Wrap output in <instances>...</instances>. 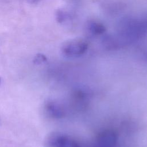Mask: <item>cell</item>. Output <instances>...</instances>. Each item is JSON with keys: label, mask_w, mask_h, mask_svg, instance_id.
I'll return each mask as SVG.
<instances>
[{"label": "cell", "mask_w": 147, "mask_h": 147, "mask_svg": "<svg viewBox=\"0 0 147 147\" xmlns=\"http://www.w3.org/2000/svg\"><path fill=\"white\" fill-rule=\"evenodd\" d=\"M56 19L60 24H64L71 19V15L65 10L58 9L56 12Z\"/></svg>", "instance_id": "obj_5"}, {"label": "cell", "mask_w": 147, "mask_h": 147, "mask_svg": "<svg viewBox=\"0 0 147 147\" xmlns=\"http://www.w3.org/2000/svg\"><path fill=\"white\" fill-rule=\"evenodd\" d=\"M88 44L82 38H74L65 41L60 50L62 55L68 58L78 57L84 55L87 51Z\"/></svg>", "instance_id": "obj_1"}, {"label": "cell", "mask_w": 147, "mask_h": 147, "mask_svg": "<svg viewBox=\"0 0 147 147\" xmlns=\"http://www.w3.org/2000/svg\"><path fill=\"white\" fill-rule=\"evenodd\" d=\"M28 1L31 3H36V2H37L38 1H39L40 0H28Z\"/></svg>", "instance_id": "obj_7"}, {"label": "cell", "mask_w": 147, "mask_h": 147, "mask_svg": "<svg viewBox=\"0 0 147 147\" xmlns=\"http://www.w3.org/2000/svg\"><path fill=\"white\" fill-rule=\"evenodd\" d=\"M45 111L51 117L53 118H60L64 116L65 110L59 103L51 100L45 105Z\"/></svg>", "instance_id": "obj_4"}, {"label": "cell", "mask_w": 147, "mask_h": 147, "mask_svg": "<svg viewBox=\"0 0 147 147\" xmlns=\"http://www.w3.org/2000/svg\"><path fill=\"white\" fill-rule=\"evenodd\" d=\"M0 83H1V78H0Z\"/></svg>", "instance_id": "obj_9"}, {"label": "cell", "mask_w": 147, "mask_h": 147, "mask_svg": "<svg viewBox=\"0 0 147 147\" xmlns=\"http://www.w3.org/2000/svg\"><path fill=\"white\" fill-rule=\"evenodd\" d=\"M66 1H72V0H66Z\"/></svg>", "instance_id": "obj_8"}, {"label": "cell", "mask_w": 147, "mask_h": 147, "mask_svg": "<svg viewBox=\"0 0 147 147\" xmlns=\"http://www.w3.org/2000/svg\"><path fill=\"white\" fill-rule=\"evenodd\" d=\"M47 60V59L45 57V56L41 54H39L38 55H37L36 57L34 59V62L36 63L37 64H40L42 63L45 62Z\"/></svg>", "instance_id": "obj_6"}, {"label": "cell", "mask_w": 147, "mask_h": 147, "mask_svg": "<svg viewBox=\"0 0 147 147\" xmlns=\"http://www.w3.org/2000/svg\"><path fill=\"white\" fill-rule=\"evenodd\" d=\"M46 147H83L69 136L61 132L50 133L45 140Z\"/></svg>", "instance_id": "obj_2"}, {"label": "cell", "mask_w": 147, "mask_h": 147, "mask_svg": "<svg viewBox=\"0 0 147 147\" xmlns=\"http://www.w3.org/2000/svg\"><path fill=\"white\" fill-rule=\"evenodd\" d=\"M85 32L91 36H99L106 31V27L100 22L95 20H90L87 21L84 26Z\"/></svg>", "instance_id": "obj_3"}]
</instances>
